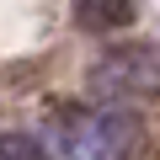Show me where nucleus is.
I'll list each match as a JSON object with an SVG mask.
<instances>
[{"label":"nucleus","mask_w":160,"mask_h":160,"mask_svg":"<svg viewBox=\"0 0 160 160\" xmlns=\"http://www.w3.org/2000/svg\"><path fill=\"white\" fill-rule=\"evenodd\" d=\"M123 128H128V118H112V112H69L59 128L64 160H118L128 144Z\"/></svg>","instance_id":"1"},{"label":"nucleus","mask_w":160,"mask_h":160,"mask_svg":"<svg viewBox=\"0 0 160 160\" xmlns=\"http://www.w3.org/2000/svg\"><path fill=\"white\" fill-rule=\"evenodd\" d=\"M102 91H160V43H123L96 64Z\"/></svg>","instance_id":"2"},{"label":"nucleus","mask_w":160,"mask_h":160,"mask_svg":"<svg viewBox=\"0 0 160 160\" xmlns=\"http://www.w3.org/2000/svg\"><path fill=\"white\" fill-rule=\"evenodd\" d=\"M0 160H48V155H43V144L27 139V133H0Z\"/></svg>","instance_id":"3"},{"label":"nucleus","mask_w":160,"mask_h":160,"mask_svg":"<svg viewBox=\"0 0 160 160\" xmlns=\"http://www.w3.org/2000/svg\"><path fill=\"white\" fill-rule=\"evenodd\" d=\"M80 22H86V27H123V22H133V11H128V6H112V11L80 6Z\"/></svg>","instance_id":"4"}]
</instances>
